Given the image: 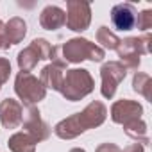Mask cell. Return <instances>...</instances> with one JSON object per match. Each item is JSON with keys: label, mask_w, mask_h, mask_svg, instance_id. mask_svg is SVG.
<instances>
[{"label": "cell", "mask_w": 152, "mask_h": 152, "mask_svg": "<svg viewBox=\"0 0 152 152\" xmlns=\"http://www.w3.org/2000/svg\"><path fill=\"white\" fill-rule=\"evenodd\" d=\"M111 20L118 31H131L136 23V11L131 4H118L111 11Z\"/></svg>", "instance_id": "obj_1"}]
</instances>
